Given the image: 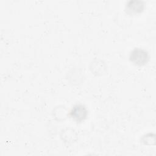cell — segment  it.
Segmentation results:
<instances>
[{
  "label": "cell",
  "mask_w": 156,
  "mask_h": 156,
  "mask_svg": "<svg viewBox=\"0 0 156 156\" xmlns=\"http://www.w3.org/2000/svg\"><path fill=\"white\" fill-rule=\"evenodd\" d=\"M129 59L134 65L142 66L148 63L149 60V54L148 51L145 49L135 48L130 51Z\"/></svg>",
  "instance_id": "obj_1"
},
{
  "label": "cell",
  "mask_w": 156,
  "mask_h": 156,
  "mask_svg": "<svg viewBox=\"0 0 156 156\" xmlns=\"http://www.w3.org/2000/svg\"><path fill=\"white\" fill-rule=\"evenodd\" d=\"M68 115L73 121L77 123L84 121L88 117V110L87 107L83 104H74L69 110Z\"/></svg>",
  "instance_id": "obj_2"
},
{
  "label": "cell",
  "mask_w": 156,
  "mask_h": 156,
  "mask_svg": "<svg viewBox=\"0 0 156 156\" xmlns=\"http://www.w3.org/2000/svg\"><path fill=\"white\" fill-rule=\"evenodd\" d=\"M125 12L129 15H136L141 13L144 9L143 1L140 0H130L126 2Z\"/></svg>",
  "instance_id": "obj_3"
},
{
  "label": "cell",
  "mask_w": 156,
  "mask_h": 156,
  "mask_svg": "<svg viewBox=\"0 0 156 156\" xmlns=\"http://www.w3.org/2000/svg\"><path fill=\"white\" fill-rule=\"evenodd\" d=\"M105 68V65L101 60H94L90 64V69L96 75L102 74Z\"/></svg>",
  "instance_id": "obj_4"
}]
</instances>
